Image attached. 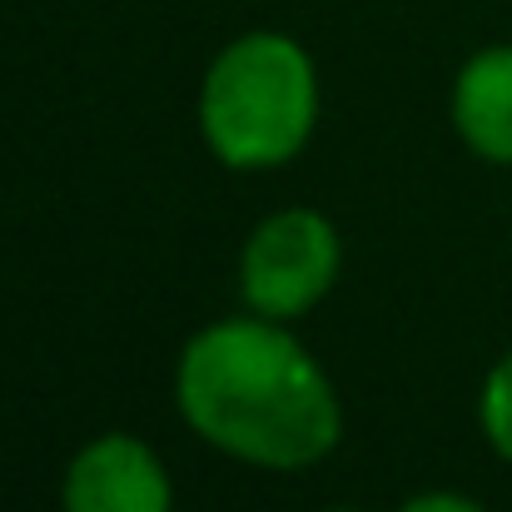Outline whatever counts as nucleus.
Here are the masks:
<instances>
[{
    "instance_id": "f257e3e1",
    "label": "nucleus",
    "mask_w": 512,
    "mask_h": 512,
    "mask_svg": "<svg viewBox=\"0 0 512 512\" xmlns=\"http://www.w3.org/2000/svg\"><path fill=\"white\" fill-rule=\"evenodd\" d=\"M174 403L194 438L269 473L314 468L343 438L324 363L264 314L219 319L184 343Z\"/></svg>"
},
{
    "instance_id": "20e7f679",
    "label": "nucleus",
    "mask_w": 512,
    "mask_h": 512,
    "mask_svg": "<svg viewBox=\"0 0 512 512\" xmlns=\"http://www.w3.org/2000/svg\"><path fill=\"white\" fill-rule=\"evenodd\" d=\"M60 498L65 512H174V483L145 438L100 433L70 458Z\"/></svg>"
},
{
    "instance_id": "f03ea898",
    "label": "nucleus",
    "mask_w": 512,
    "mask_h": 512,
    "mask_svg": "<svg viewBox=\"0 0 512 512\" xmlns=\"http://www.w3.org/2000/svg\"><path fill=\"white\" fill-rule=\"evenodd\" d=\"M319 125V70L284 30L229 40L199 85V135L229 170L289 165Z\"/></svg>"
},
{
    "instance_id": "6e6552de",
    "label": "nucleus",
    "mask_w": 512,
    "mask_h": 512,
    "mask_svg": "<svg viewBox=\"0 0 512 512\" xmlns=\"http://www.w3.org/2000/svg\"><path fill=\"white\" fill-rule=\"evenodd\" d=\"M324 512H353V508H324Z\"/></svg>"
},
{
    "instance_id": "423d86ee",
    "label": "nucleus",
    "mask_w": 512,
    "mask_h": 512,
    "mask_svg": "<svg viewBox=\"0 0 512 512\" xmlns=\"http://www.w3.org/2000/svg\"><path fill=\"white\" fill-rule=\"evenodd\" d=\"M478 423H483V438L493 443V453H498L503 463H512V353L498 358V368H493L488 383H483Z\"/></svg>"
},
{
    "instance_id": "7ed1b4c3",
    "label": "nucleus",
    "mask_w": 512,
    "mask_h": 512,
    "mask_svg": "<svg viewBox=\"0 0 512 512\" xmlns=\"http://www.w3.org/2000/svg\"><path fill=\"white\" fill-rule=\"evenodd\" d=\"M339 264V229L319 209L289 204V209H274L269 219H259L254 234L244 239L239 294H244L249 314L294 324L314 304H324V294L339 279Z\"/></svg>"
},
{
    "instance_id": "0eeeda50",
    "label": "nucleus",
    "mask_w": 512,
    "mask_h": 512,
    "mask_svg": "<svg viewBox=\"0 0 512 512\" xmlns=\"http://www.w3.org/2000/svg\"><path fill=\"white\" fill-rule=\"evenodd\" d=\"M398 512H483V503H473L468 493H448V488H438V493H418V498H408Z\"/></svg>"
},
{
    "instance_id": "39448f33",
    "label": "nucleus",
    "mask_w": 512,
    "mask_h": 512,
    "mask_svg": "<svg viewBox=\"0 0 512 512\" xmlns=\"http://www.w3.org/2000/svg\"><path fill=\"white\" fill-rule=\"evenodd\" d=\"M448 110L473 155L512 165V45H488L458 70Z\"/></svg>"
}]
</instances>
